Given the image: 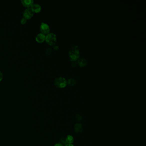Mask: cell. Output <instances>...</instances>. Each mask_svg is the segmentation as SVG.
<instances>
[{"instance_id": "cell-5", "label": "cell", "mask_w": 146, "mask_h": 146, "mask_svg": "<svg viewBox=\"0 0 146 146\" xmlns=\"http://www.w3.org/2000/svg\"><path fill=\"white\" fill-rule=\"evenodd\" d=\"M34 13L31 8L25 9L23 12V17L26 19H29L34 16Z\"/></svg>"}, {"instance_id": "cell-7", "label": "cell", "mask_w": 146, "mask_h": 146, "mask_svg": "<svg viewBox=\"0 0 146 146\" xmlns=\"http://www.w3.org/2000/svg\"><path fill=\"white\" fill-rule=\"evenodd\" d=\"M45 36L44 34L42 33H40L37 35L36 37V40L38 42H43L45 40Z\"/></svg>"}, {"instance_id": "cell-1", "label": "cell", "mask_w": 146, "mask_h": 146, "mask_svg": "<svg viewBox=\"0 0 146 146\" xmlns=\"http://www.w3.org/2000/svg\"><path fill=\"white\" fill-rule=\"evenodd\" d=\"M69 57L72 61H76L80 57V50L77 45H75L70 48L69 51Z\"/></svg>"}, {"instance_id": "cell-3", "label": "cell", "mask_w": 146, "mask_h": 146, "mask_svg": "<svg viewBox=\"0 0 146 146\" xmlns=\"http://www.w3.org/2000/svg\"><path fill=\"white\" fill-rule=\"evenodd\" d=\"M45 41L50 45H54L57 42V36L53 33H49L45 36Z\"/></svg>"}, {"instance_id": "cell-16", "label": "cell", "mask_w": 146, "mask_h": 146, "mask_svg": "<svg viewBox=\"0 0 146 146\" xmlns=\"http://www.w3.org/2000/svg\"><path fill=\"white\" fill-rule=\"evenodd\" d=\"M27 22V19H25V18H22V19L21 20V23L22 25H24Z\"/></svg>"}, {"instance_id": "cell-15", "label": "cell", "mask_w": 146, "mask_h": 146, "mask_svg": "<svg viewBox=\"0 0 146 146\" xmlns=\"http://www.w3.org/2000/svg\"><path fill=\"white\" fill-rule=\"evenodd\" d=\"M51 52H52V50L51 48H48L46 49V54L47 56H49L51 54Z\"/></svg>"}, {"instance_id": "cell-9", "label": "cell", "mask_w": 146, "mask_h": 146, "mask_svg": "<svg viewBox=\"0 0 146 146\" xmlns=\"http://www.w3.org/2000/svg\"><path fill=\"white\" fill-rule=\"evenodd\" d=\"M22 5L27 8H31L34 4L33 0H22L21 1Z\"/></svg>"}, {"instance_id": "cell-4", "label": "cell", "mask_w": 146, "mask_h": 146, "mask_svg": "<svg viewBox=\"0 0 146 146\" xmlns=\"http://www.w3.org/2000/svg\"><path fill=\"white\" fill-rule=\"evenodd\" d=\"M40 30L41 33L45 35L49 33L50 29L49 25L47 24L44 22H42L40 26Z\"/></svg>"}, {"instance_id": "cell-13", "label": "cell", "mask_w": 146, "mask_h": 146, "mask_svg": "<svg viewBox=\"0 0 146 146\" xmlns=\"http://www.w3.org/2000/svg\"><path fill=\"white\" fill-rule=\"evenodd\" d=\"M59 143H60L63 146H66V145L68 144L66 141V137H62L60 139Z\"/></svg>"}, {"instance_id": "cell-10", "label": "cell", "mask_w": 146, "mask_h": 146, "mask_svg": "<svg viewBox=\"0 0 146 146\" xmlns=\"http://www.w3.org/2000/svg\"><path fill=\"white\" fill-rule=\"evenodd\" d=\"M78 64L81 67H85L88 65V62L85 58L79 59L78 60Z\"/></svg>"}, {"instance_id": "cell-20", "label": "cell", "mask_w": 146, "mask_h": 146, "mask_svg": "<svg viewBox=\"0 0 146 146\" xmlns=\"http://www.w3.org/2000/svg\"><path fill=\"white\" fill-rule=\"evenodd\" d=\"M54 146H63L61 145L60 144V143H57V144H56L55 145H54Z\"/></svg>"}, {"instance_id": "cell-19", "label": "cell", "mask_w": 146, "mask_h": 146, "mask_svg": "<svg viewBox=\"0 0 146 146\" xmlns=\"http://www.w3.org/2000/svg\"><path fill=\"white\" fill-rule=\"evenodd\" d=\"M59 48L58 46H57V45H56L54 47V49L55 50H57Z\"/></svg>"}, {"instance_id": "cell-21", "label": "cell", "mask_w": 146, "mask_h": 146, "mask_svg": "<svg viewBox=\"0 0 146 146\" xmlns=\"http://www.w3.org/2000/svg\"><path fill=\"white\" fill-rule=\"evenodd\" d=\"M66 146H74L72 144H67V145H66Z\"/></svg>"}, {"instance_id": "cell-12", "label": "cell", "mask_w": 146, "mask_h": 146, "mask_svg": "<svg viewBox=\"0 0 146 146\" xmlns=\"http://www.w3.org/2000/svg\"><path fill=\"white\" fill-rule=\"evenodd\" d=\"M67 84L70 86H73L76 85V81L74 78L69 79L67 81Z\"/></svg>"}, {"instance_id": "cell-8", "label": "cell", "mask_w": 146, "mask_h": 146, "mask_svg": "<svg viewBox=\"0 0 146 146\" xmlns=\"http://www.w3.org/2000/svg\"><path fill=\"white\" fill-rule=\"evenodd\" d=\"M34 13H39L41 10V7L38 4H34L31 7Z\"/></svg>"}, {"instance_id": "cell-2", "label": "cell", "mask_w": 146, "mask_h": 146, "mask_svg": "<svg viewBox=\"0 0 146 146\" xmlns=\"http://www.w3.org/2000/svg\"><path fill=\"white\" fill-rule=\"evenodd\" d=\"M54 85L57 88H63L67 85V81L65 78L62 77L57 78L54 80Z\"/></svg>"}, {"instance_id": "cell-14", "label": "cell", "mask_w": 146, "mask_h": 146, "mask_svg": "<svg viewBox=\"0 0 146 146\" xmlns=\"http://www.w3.org/2000/svg\"><path fill=\"white\" fill-rule=\"evenodd\" d=\"M82 117L80 114H77L76 116H75V120L77 121L80 122L82 121Z\"/></svg>"}, {"instance_id": "cell-11", "label": "cell", "mask_w": 146, "mask_h": 146, "mask_svg": "<svg viewBox=\"0 0 146 146\" xmlns=\"http://www.w3.org/2000/svg\"><path fill=\"white\" fill-rule=\"evenodd\" d=\"M66 141L68 144H72L74 142V137L71 135H68L66 137Z\"/></svg>"}, {"instance_id": "cell-17", "label": "cell", "mask_w": 146, "mask_h": 146, "mask_svg": "<svg viewBox=\"0 0 146 146\" xmlns=\"http://www.w3.org/2000/svg\"><path fill=\"white\" fill-rule=\"evenodd\" d=\"M3 74L2 73V72L0 71V82L2 81V80L3 79Z\"/></svg>"}, {"instance_id": "cell-18", "label": "cell", "mask_w": 146, "mask_h": 146, "mask_svg": "<svg viewBox=\"0 0 146 146\" xmlns=\"http://www.w3.org/2000/svg\"><path fill=\"white\" fill-rule=\"evenodd\" d=\"M71 65H72V66H73V67H75L76 66V61H72Z\"/></svg>"}, {"instance_id": "cell-6", "label": "cell", "mask_w": 146, "mask_h": 146, "mask_svg": "<svg viewBox=\"0 0 146 146\" xmlns=\"http://www.w3.org/2000/svg\"><path fill=\"white\" fill-rule=\"evenodd\" d=\"M74 129L75 133H76V134H80V133H82L83 131V128L82 124L79 123H77L75 125Z\"/></svg>"}]
</instances>
